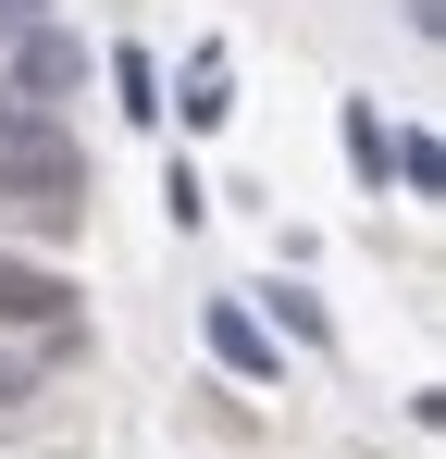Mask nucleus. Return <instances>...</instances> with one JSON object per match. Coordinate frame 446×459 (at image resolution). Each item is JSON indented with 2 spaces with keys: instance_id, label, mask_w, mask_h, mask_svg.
<instances>
[{
  "instance_id": "2",
  "label": "nucleus",
  "mask_w": 446,
  "mask_h": 459,
  "mask_svg": "<svg viewBox=\"0 0 446 459\" xmlns=\"http://www.w3.org/2000/svg\"><path fill=\"white\" fill-rule=\"evenodd\" d=\"M63 87H87V38L25 25V50H13V100H63Z\"/></svg>"
},
{
  "instance_id": "6",
  "label": "nucleus",
  "mask_w": 446,
  "mask_h": 459,
  "mask_svg": "<svg viewBox=\"0 0 446 459\" xmlns=\"http://www.w3.org/2000/svg\"><path fill=\"white\" fill-rule=\"evenodd\" d=\"M223 112H236V100H223V50H199V63H186V125H223Z\"/></svg>"
},
{
  "instance_id": "8",
  "label": "nucleus",
  "mask_w": 446,
  "mask_h": 459,
  "mask_svg": "<svg viewBox=\"0 0 446 459\" xmlns=\"http://www.w3.org/2000/svg\"><path fill=\"white\" fill-rule=\"evenodd\" d=\"M25 25H38V0H0V38H25Z\"/></svg>"
},
{
  "instance_id": "5",
  "label": "nucleus",
  "mask_w": 446,
  "mask_h": 459,
  "mask_svg": "<svg viewBox=\"0 0 446 459\" xmlns=\"http://www.w3.org/2000/svg\"><path fill=\"white\" fill-rule=\"evenodd\" d=\"M335 137H347V161H360V186H384V112H372V100L335 112Z\"/></svg>"
},
{
  "instance_id": "4",
  "label": "nucleus",
  "mask_w": 446,
  "mask_h": 459,
  "mask_svg": "<svg viewBox=\"0 0 446 459\" xmlns=\"http://www.w3.org/2000/svg\"><path fill=\"white\" fill-rule=\"evenodd\" d=\"M211 348H223V373H248V385H286V348L248 323V299H211Z\"/></svg>"
},
{
  "instance_id": "7",
  "label": "nucleus",
  "mask_w": 446,
  "mask_h": 459,
  "mask_svg": "<svg viewBox=\"0 0 446 459\" xmlns=\"http://www.w3.org/2000/svg\"><path fill=\"white\" fill-rule=\"evenodd\" d=\"M112 87H124V112H137V125L161 112V100H149V87H161V75H149V50H112Z\"/></svg>"
},
{
  "instance_id": "3",
  "label": "nucleus",
  "mask_w": 446,
  "mask_h": 459,
  "mask_svg": "<svg viewBox=\"0 0 446 459\" xmlns=\"http://www.w3.org/2000/svg\"><path fill=\"white\" fill-rule=\"evenodd\" d=\"M63 310H74V286L50 261H0V323H13V335H38V323H63Z\"/></svg>"
},
{
  "instance_id": "1",
  "label": "nucleus",
  "mask_w": 446,
  "mask_h": 459,
  "mask_svg": "<svg viewBox=\"0 0 446 459\" xmlns=\"http://www.w3.org/2000/svg\"><path fill=\"white\" fill-rule=\"evenodd\" d=\"M0 199H13L25 224H50V236L87 212V150L63 137L50 100H13V87H0Z\"/></svg>"
}]
</instances>
